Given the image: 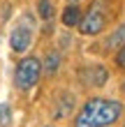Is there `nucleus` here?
<instances>
[{"instance_id":"nucleus-1","label":"nucleus","mask_w":125,"mask_h":127,"mask_svg":"<svg viewBox=\"0 0 125 127\" xmlns=\"http://www.w3.org/2000/svg\"><path fill=\"white\" fill-rule=\"evenodd\" d=\"M42 76V60L35 56H26L16 63V69H14V83H16L19 90H30V88L37 86V81Z\"/></svg>"},{"instance_id":"nucleus-2","label":"nucleus","mask_w":125,"mask_h":127,"mask_svg":"<svg viewBox=\"0 0 125 127\" xmlns=\"http://www.w3.org/2000/svg\"><path fill=\"white\" fill-rule=\"evenodd\" d=\"M107 9H104V2L102 0H95V2L86 9V14L81 16V21H79V32L81 35H88V37H95L100 35L102 30H104L107 26Z\"/></svg>"},{"instance_id":"nucleus-3","label":"nucleus","mask_w":125,"mask_h":127,"mask_svg":"<svg viewBox=\"0 0 125 127\" xmlns=\"http://www.w3.org/2000/svg\"><path fill=\"white\" fill-rule=\"evenodd\" d=\"M123 116V104L118 99H102L95 109V127H111Z\"/></svg>"},{"instance_id":"nucleus-4","label":"nucleus","mask_w":125,"mask_h":127,"mask_svg":"<svg viewBox=\"0 0 125 127\" xmlns=\"http://www.w3.org/2000/svg\"><path fill=\"white\" fill-rule=\"evenodd\" d=\"M30 44H33V28L30 26H16L12 30L9 35V46L14 53H26L28 49H30Z\"/></svg>"},{"instance_id":"nucleus-5","label":"nucleus","mask_w":125,"mask_h":127,"mask_svg":"<svg viewBox=\"0 0 125 127\" xmlns=\"http://www.w3.org/2000/svg\"><path fill=\"white\" fill-rule=\"evenodd\" d=\"M102 97H90L74 118V127H95V109L100 106Z\"/></svg>"},{"instance_id":"nucleus-6","label":"nucleus","mask_w":125,"mask_h":127,"mask_svg":"<svg viewBox=\"0 0 125 127\" xmlns=\"http://www.w3.org/2000/svg\"><path fill=\"white\" fill-rule=\"evenodd\" d=\"M81 81L90 88H102L109 81V69L104 65H93L88 69H81Z\"/></svg>"},{"instance_id":"nucleus-7","label":"nucleus","mask_w":125,"mask_h":127,"mask_svg":"<svg viewBox=\"0 0 125 127\" xmlns=\"http://www.w3.org/2000/svg\"><path fill=\"white\" fill-rule=\"evenodd\" d=\"M81 16H83L81 7H79L77 2H70V5L63 9L60 21H63V26H65V28H77V26H79V21H81Z\"/></svg>"},{"instance_id":"nucleus-8","label":"nucleus","mask_w":125,"mask_h":127,"mask_svg":"<svg viewBox=\"0 0 125 127\" xmlns=\"http://www.w3.org/2000/svg\"><path fill=\"white\" fill-rule=\"evenodd\" d=\"M56 118H65L72 113V109H74V95L72 93H60L58 97V104H56Z\"/></svg>"},{"instance_id":"nucleus-9","label":"nucleus","mask_w":125,"mask_h":127,"mask_svg":"<svg viewBox=\"0 0 125 127\" xmlns=\"http://www.w3.org/2000/svg\"><path fill=\"white\" fill-rule=\"evenodd\" d=\"M58 67H60V53H58V51H49V53L44 56V60H42V72L46 74V76H53L58 72Z\"/></svg>"},{"instance_id":"nucleus-10","label":"nucleus","mask_w":125,"mask_h":127,"mask_svg":"<svg viewBox=\"0 0 125 127\" xmlns=\"http://www.w3.org/2000/svg\"><path fill=\"white\" fill-rule=\"evenodd\" d=\"M123 44H125V23H123V26H118L111 35L107 37L104 49H107V51H116V49H121Z\"/></svg>"},{"instance_id":"nucleus-11","label":"nucleus","mask_w":125,"mask_h":127,"mask_svg":"<svg viewBox=\"0 0 125 127\" xmlns=\"http://www.w3.org/2000/svg\"><path fill=\"white\" fill-rule=\"evenodd\" d=\"M37 14L44 21L53 19V5H51V0H37Z\"/></svg>"},{"instance_id":"nucleus-12","label":"nucleus","mask_w":125,"mask_h":127,"mask_svg":"<svg viewBox=\"0 0 125 127\" xmlns=\"http://www.w3.org/2000/svg\"><path fill=\"white\" fill-rule=\"evenodd\" d=\"M12 125V109L7 104H0V127H9Z\"/></svg>"},{"instance_id":"nucleus-13","label":"nucleus","mask_w":125,"mask_h":127,"mask_svg":"<svg viewBox=\"0 0 125 127\" xmlns=\"http://www.w3.org/2000/svg\"><path fill=\"white\" fill-rule=\"evenodd\" d=\"M114 60H116V67L125 69V44H123L121 49H116V53H114Z\"/></svg>"},{"instance_id":"nucleus-14","label":"nucleus","mask_w":125,"mask_h":127,"mask_svg":"<svg viewBox=\"0 0 125 127\" xmlns=\"http://www.w3.org/2000/svg\"><path fill=\"white\" fill-rule=\"evenodd\" d=\"M121 90H123V95H125V81H123V86H121Z\"/></svg>"},{"instance_id":"nucleus-15","label":"nucleus","mask_w":125,"mask_h":127,"mask_svg":"<svg viewBox=\"0 0 125 127\" xmlns=\"http://www.w3.org/2000/svg\"><path fill=\"white\" fill-rule=\"evenodd\" d=\"M67 2H77V5H79V0H67Z\"/></svg>"}]
</instances>
